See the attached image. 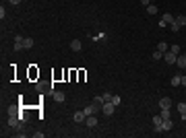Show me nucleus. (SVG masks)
<instances>
[{"instance_id":"nucleus-1","label":"nucleus","mask_w":186,"mask_h":138,"mask_svg":"<svg viewBox=\"0 0 186 138\" xmlns=\"http://www.w3.org/2000/svg\"><path fill=\"white\" fill-rule=\"evenodd\" d=\"M114 109H116V105L112 103V101H105V103L101 105V111H104L105 115H112V114H114Z\"/></svg>"},{"instance_id":"nucleus-2","label":"nucleus","mask_w":186,"mask_h":138,"mask_svg":"<svg viewBox=\"0 0 186 138\" xmlns=\"http://www.w3.org/2000/svg\"><path fill=\"white\" fill-rule=\"evenodd\" d=\"M161 124H163V117H161V115H153V126H155V132H163Z\"/></svg>"},{"instance_id":"nucleus-3","label":"nucleus","mask_w":186,"mask_h":138,"mask_svg":"<svg viewBox=\"0 0 186 138\" xmlns=\"http://www.w3.org/2000/svg\"><path fill=\"white\" fill-rule=\"evenodd\" d=\"M176 54H172V52H165V54H163V60H165V62H168V64H170V66H174L176 64Z\"/></svg>"},{"instance_id":"nucleus-4","label":"nucleus","mask_w":186,"mask_h":138,"mask_svg":"<svg viewBox=\"0 0 186 138\" xmlns=\"http://www.w3.org/2000/svg\"><path fill=\"white\" fill-rule=\"evenodd\" d=\"M85 117H87V115H85V111H75V114H72V120H75V122H77V124H81V122H85Z\"/></svg>"},{"instance_id":"nucleus-5","label":"nucleus","mask_w":186,"mask_h":138,"mask_svg":"<svg viewBox=\"0 0 186 138\" xmlns=\"http://www.w3.org/2000/svg\"><path fill=\"white\" fill-rule=\"evenodd\" d=\"M159 107H161V109H170V107H172V99H170V97L159 99Z\"/></svg>"},{"instance_id":"nucleus-6","label":"nucleus","mask_w":186,"mask_h":138,"mask_svg":"<svg viewBox=\"0 0 186 138\" xmlns=\"http://www.w3.org/2000/svg\"><path fill=\"white\" fill-rule=\"evenodd\" d=\"M85 122H87V126H89V128H95V126H97V117H95V115H87V117H85Z\"/></svg>"},{"instance_id":"nucleus-7","label":"nucleus","mask_w":186,"mask_h":138,"mask_svg":"<svg viewBox=\"0 0 186 138\" xmlns=\"http://www.w3.org/2000/svg\"><path fill=\"white\" fill-rule=\"evenodd\" d=\"M176 64H178L180 68H186V54H178V58H176Z\"/></svg>"},{"instance_id":"nucleus-8","label":"nucleus","mask_w":186,"mask_h":138,"mask_svg":"<svg viewBox=\"0 0 186 138\" xmlns=\"http://www.w3.org/2000/svg\"><path fill=\"white\" fill-rule=\"evenodd\" d=\"M81 47H83V43L79 39H72V41H70V50H72V52H81Z\"/></svg>"},{"instance_id":"nucleus-9","label":"nucleus","mask_w":186,"mask_h":138,"mask_svg":"<svg viewBox=\"0 0 186 138\" xmlns=\"http://www.w3.org/2000/svg\"><path fill=\"white\" fill-rule=\"evenodd\" d=\"M19 120H21V115H11V117H8V126H19Z\"/></svg>"},{"instance_id":"nucleus-10","label":"nucleus","mask_w":186,"mask_h":138,"mask_svg":"<svg viewBox=\"0 0 186 138\" xmlns=\"http://www.w3.org/2000/svg\"><path fill=\"white\" fill-rule=\"evenodd\" d=\"M161 128H163V132H168V130H172V128H174V122H172V120H163Z\"/></svg>"},{"instance_id":"nucleus-11","label":"nucleus","mask_w":186,"mask_h":138,"mask_svg":"<svg viewBox=\"0 0 186 138\" xmlns=\"http://www.w3.org/2000/svg\"><path fill=\"white\" fill-rule=\"evenodd\" d=\"M66 97H64V93L62 91H54V101H58V103H62Z\"/></svg>"},{"instance_id":"nucleus-12","label":"nucleus","mask_w":186,"mask_h":138,"mask_svg":"<svg viewBox=\"0 0 186 138\" xmlns=\"http://www.w3.org/2000/svg\"><path fill=\"white\" fill-rule=\"evenodd\" d=\"M178 111H180V117L186 120V103H178Z\"/></svg>"},{"instance_id":"nucleus-13","label":"nucleus","mask_w":186,"mask_h":138,"mask_svg":"<svg viewBox=\"0 0 186 138\" xmlns=\"http://www.w3.org/2000/svg\"><path fill=\"white\" fill-rule=\"evenodd\" d=\"M23 47L25 50H31V47H33V39H31V37H25L23 39Z\"/></svg>"},{"instance_id":"nucleus-14","label":"nucleus","mask_w":186,"mask_h":138,"mask_svg":"<svg viewBox=\"0 0 186 138\" xmlns=\"http://www.w3.org/2000/svg\"><path fill=\"white\" fill-rule=\"evenodd\" d=\"M161 19H163V21H165V23H168V25H172V23H174V21H176V17H172L170 12H168V14H163Z\"/></svg>"},{"instance_id":"nucleus-15","label":"nucleus","mask_w":186,"mask_h":138,"mask_svg":"<svg viewBox=\"0 0 186 138\" xmlns=\"http://www.w3.org/2000/svg\"><path fill=\"white\" fill-rule=\"evenodd\" d=\"M176 23L180 25V27H184V25H186V17H184V14H178V17H176Z\"/></svg>"},{"instance_id":"nucleus-16","label":"nucleus","mask_w":186,"mask_h":138,"mask_svg":"<svg viewBox=\"0 0 186 138\" xmlns=\"http://www.w3.org/2000/svg\"><path fill=\"white\" fill-rule=\"evenodd\" d=\"M83 111H85V115H91V114H97V111H95V107H93V103H91V105H87V107H85V109H83Z\"/></svg>"},{"instance_id":"nucleus-17","label":"nucleus","mask_w":186,"mask_h":138,"mask_svg":"<svg viewBox=\"0 0 186 138\" xmlns=\"http://www.w3.org/2000/svg\"><path fill=\"white\" fill-rule=\"evenodd\" d=\"M155 50H159V52H163V54H165V52H168V43H165V41H159Z\"/></svg>"},{"instance_id":"nucleus-18","label":"nucleus","mask_w":186,"mask_h":138,"mask_svg":"<svg viewBox=\"0 0 186 138\" xmlns=\"http://www.w3.org/2000/svg\"><path fill=\"white\" fill-rule=\"evenodd\" d=\"M112 103L116 105V107H120V103H122V99H120V95H112Z\"/></svg>"},{"instance_id":"nucleus-19","label":"nucleus","mask_w":186,"mask_h":138,"mask_svg":"<svg viewBox=\"0 0 186 138\" xmlns=\"http://www.w3.org/2000/svg\"><path fill=\"white\" fill-rule=\"evenodd\" d=\"M170 85H172V87H178V85H182V82H180V76H178V74H176V76H172V82H170Z\"/></svg>"},{"instance_id":"nucleus-20","label":"nucleus","mask_w":186,"mask_h":138,"mask_svg":"<svg viewBox=\"0 0 186 138\" xmlns=\"http://www.w3.org/2000/svg\"><path fill=\"white\" fill-rule=\"evenodd\" d=\"M147 12H149V14H157V6H155V4H149V6H147Z\"/></svg>"},{"instance_id":"nucleus-21","label":"nucleus","mask_w":186,"mask_h":138,"mask_svg":"<svg viewBox=\"0 0 186 138\" xmlns=\"http://www.w3.org/2000/svg\"><path fill=\"white\" fill-rule=\"evenodd\" d=\"M161 58H163V52H159V50L153 52V60H161Z\"/></svg>"},{"instance_id":"nucleus-22","label":"nucleus","mask_w":186,"mask_h":138,"mask_svg":"<svg viewBox=\"0 0 186 138\" xmlns=\"http://www.w3.org/2000/svg\"><path fill=\"white\" fill-rule=\"evenodd\" d=\"M170 52H172V54H176V56H178V54H180L182 50H180V46H176V43H174V46L170 47Z\"/></svg>"},{"instance_id":"nucleus-23","label":"nucleus","mask_w":186,"mask_h":138,"mask_svg":"<svg viewBox=\"0 0 186 138\" xmlns=\"http://www.w3.org/2000/svg\"><path fill=\"white\" fill-rule=\"evenodd\" d=\"M170 29H172L174 33H178V31H180V25H178V23H176V21H174V23L170 25Z\"/></svg>"},{"instance_id":"nucleus-24","label":"nucleus","mask_w":186,"mask_h":138,"mask_svg":"<svg viewBox=\"0 0 186 138\" xmlns=\"http://www.w3.org/2000/svg\"><path fill=\"white\" fill-rule=\"evenodd\" d=\"M163 120H170V109H161V114H159Z\"/></svg>"},{"instance_id":"nucleus-25","label":"nucleus","mask_w":186,"mask_h":138,"mask_svg":"<svg viewBox=\"0 0 186 138\" xmlns=\"http://www.w3.org/2000/svg\"><path fill=\"white\" fill-rule=\"evenodd\" d=\"M101 97H104V103H105V101H112V93H104Z\"/></svg>"},{"instance_id":"nucleus-26","label":"nucleus","mask_w":186,"mask_h":138,"mask_svg":"<svg viewBox=\"0 0 186 138\" xmlns=\"http://www.w3.org/2000/svg\"><path fill=\"white\" fill-rule=\"evenodd\" d=\"M21 50H25L23 43H17V41H15V52H21Z\"/></svg>"},{"instance_id":"nucleus-27","label":"nucleus","mask_w":186,"mask_h":138,"mask_svg":"<svg viewBox=\"0 0 186 138\" xmlns=\"http://www.w3.org/2000/svg\"><path fill=\"white\" fill-rule=\"evenodd\" d=\"M33 138H44V132H33Z\"/></svg>"},{"instance_id":"nucleus-28","label":"nucleus","mask_w":186,"mask_h":138,"mask_svg":"<svg viewBox=\"0 0 186 138\" xmlns=\"http://www.w3.org/2000/svg\"><path fill=\"white\" fill-rule=\"evenodd\" d=\"M149 2H151V0H141V4H143V6H149Z\"/></svg>"},{"instance_id":"nucleus-29","label":"nucleus","mask_w":186,"mask_h":138,"mask_svg":"<svg viewBox=\"0 0 186 138\" xmlns=\"http://www.w3.org/2000/svg\"><path fill=\"white\" fill-rule=\"evenodd\" d=\"M180 82H182V85L186 87V74H184V76H180Z\"/></svg>"},{"instance_id":"nucleus-30","label":"nucleus","mask_w":186,"mask_h":138,"mask_svg":"<svg viewBox=\"0 0 186 138\" xmlns=\"http://www.w3.org/2000/svg\"><path fill=\"white\" fill-rule=\"evenodd\" d=\"M8 2H11V4H19L21 0H8Z\"/></svg>"}]
</instances>
